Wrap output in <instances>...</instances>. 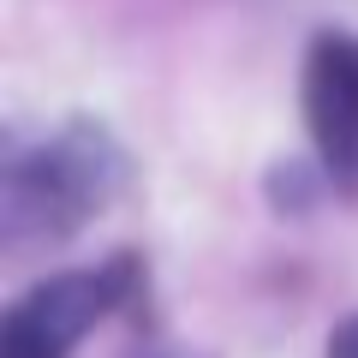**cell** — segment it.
<instances>
[{"mask_svg":"<svg viewBox=\"0 0 358 358\" xmlns=\"http://www.w3.org/2000/svg\"><path fill=\"white\" fill-rule=\"evenodd\" d=\"M329 358H358V317H346L341 329L329 334Z\"/></svg>","mask_w":358,"mask_h":358,"instance_id":"obj_4","label":"cell"},{"mask_svg":"<svg viewBox=\"0 0 358 358\" xmlns=\"http://www.w3.org/2000/svg\"><path fill=\"white\" fill-rule=\"evenodd\" d=\"M138 287V257H114L102 268H72L36 281L0 322V358H66L114 305Z\"/></svg>","mask_w":358,"mask_h":358,"instance_id":"obj_1","label":"cell"},{"mask_svg":"<svg viewBox=\"0 0 358 358\" xmlns=\"http://www.w3.org/2000/svg\"><path fill=\"white\" fill-rule=\"evenodd\" d=\"M120 162L102 155V143L72 131L54 150L30 155V162L13 167V185H6V215L13 227H36V233H72L90 209L114 192Z\"/></svg>","mask_w":358,"mask_h":358,"instance_id":"obj_2","label":"cell"},{"mask_svg":"<svg viewBox=\"0 0 358 358\" xmlns=\"http://www.w3.org/2000/svg\"><path fill=\"white\" fill-rule=\"evenodd\" d=\"M305 126L322 155V173L334 192H358V36H329L310 42L305 60Z\"/></svg>","mask_w":358,"mask_h":358,"instance_id":"obj_3","label":"cell"}]
</instances>
